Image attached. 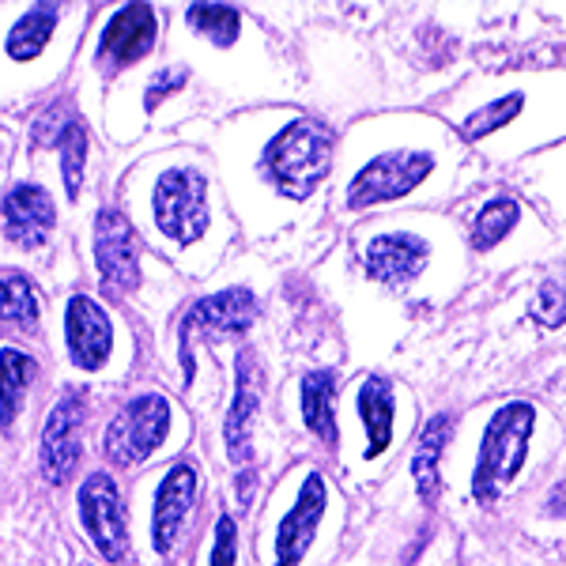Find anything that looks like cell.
Masks as SVG:
<instances>
[{
	"mask_svg": "<svg viewBox=\"0 0 566 566\" xmlns=\"http://www.w3.org/2000/svg\"><path fill=\"white\" fill-rule=\"evenodd\" d=\"M186 80H189L186 69H163V72H155L151 84H148V95H144V106L155 109V106L163 103V98H170L175 91L186 87Z\"/></svg>",
	"mask_w": 566,
	"mask_h": 566,
	"instance_id": "cell-29",
	"label": "cell"
},
{
	"mask_svg": "<svg viewBox=\"0 0 566 566\" xmlns=\"http://www.w3.org/2000/svg\"><path fill=\"white\" fill-rule=\"evenodd\" d=\"M0 216H4V239L23 245V250H34V245L50 239L53 223H57V205L42 186L23 181V186L8 189Z\"/></svg>",
	"mask_w": 566,
	"mask_h": 566,
	"instance_id": "cell-15",
	"label": "cell"
},
{
	"mask_svg": "<svg viewBox=\"0 0 566 566\" xmlns=\"http://www.w3.org/2000/svg\"><path fill=\"white\" fill-rule=\"evenodd\" d=\"M547 514H552V517H566V476L559 480V488L552 491V499H547Z\"/></svg>",
	"mask_w": 566,
	"mask_h": 566,
	"instance_id": "cell-30",
	"label": "cell"
},
{
	"mask_svg": "<svg viewBox=\"0 0 566 566\" xmlns=\"http://www.w3.org/2000/svg\"><path fill=\"white\" fill-rule=\"evenodd\" d=\"M258 408H261V367H258V355L245 348L234 359V400L227 408V423H223L227 458L234 464H250L253 458V416H258Z\"/></svg>",
	"mask_w": 566,
	"mask_h": 566,
	"instance_id": "cell-13",
	"label": "cell"
},
{
	"mask_svg": "<svg viewBox=\"0 0 566 566\" xmlns=\"http://www.w3.org/2000/svg\"><path fill=\"white\" fill-rule=\"evenodd\" d=\"M197 491H200V476L189 461L170 464V472L163 476L159 491H155L151 502V547L159 555H170L181 536V525L193 514L197 506Z\"/></svg>",
	"mask_w": 566,
	"mask_h": 566,
	"instance_id": "cell-11",
	"label": "cell"
},
{
	"mask_svg": "<svg viewBox=\"0 0 566 566\" xmlns=\"http://www.w3.org/2000/svg\"><path fill=\"white\" fill-rule=\"evenodd\" d=\"M155 227L175 245H193L208 231V178L197 167L163 170L151 193Z\"/></svg>",
	"mask_w": 566,
	"mask_h": 566,
	"instance_id": "cell-3",
	"label": "cell"
},
{
	"mask_svg": "<svg viewBox=\"0 0 566 566\" xmlns=\"http://www.w3.org/2000/svg\"><path fill=\"white\" fill-rule=\"evenodd\" d=\"M31 378H34L31 355L20 352V348H0V427L15 423Z\"/></svg>",
	"mask_w": 566,
	"mask_h": 566,
	"instance_id": "cell-21",
	"label": "cell"
},
{
	"mask_svg": "<svg viewBox=\"0 0 566 566\" xmlns=\"http://www.w3.org/2000/svg\"><path fill=\"white\" fill-rule=\"evenodd\" d=\"M434 170L431 151H386L378 159H370L348 186V208H374L386 200L408 197L419 181H427Z\"/></svg>",
	"mask_w": 566,
	"mask_h": 566,
	"instance_id": "cell-6",
	"label": "cell"
},
{
	"mask_svg": "<svg viewBox=\"0 0 566 566\" xmlns=\"http://www.w3.org/2000/svg\"><path fill=\"white\" fill-rule=\"evenodd\" d=\"M336 136L314 117H295L264 144L261 175L291 200H306L333 170Z\"/></svg>",
	"mask_w": 566,
	"mask_h": 566,
	"instance_id": "cell-1",
	"label": "cell"
},
{
	"mask_svg": "<svg viewBox=\"0 0 566 566\" xmlns=\"http://www.w3.org/2000/svg\"><path fill=\"white\" fill-rule=\"evenodd\" d=\"M186 23L193 27L197 34H205L208 42L216 45H234L242 31V12L231 4H193L186 12Z\"/></svg>",
	"mask_w": 566,
	"mask_h": 566,
	"instance_id": "cell-24",
	"label": "cell"
},
{
	"mask_svg": "<svg viewBox=\"0 0 566 566\" xmlns=\"http://www.w3.org/2000/svg\"><path fill=\"white\" fill-rule=\"evenodd\" d=\"M325 506H328V488H325V476L322 472H310L298 488V499L295 506L283 514V522L276 528V563L272 566H303L310 544L317 536V525L325 517Z\"/></svg>",
	"mask_w": 566,
	"mask_h": 566,
	"instance_id": "cell-12",
	"label": "cell"
},
{
	"mask_svg": "<svg viewBox=\"0 0 566 566\" xmlns=\"http://www.w3.org/2000/svg\"><path fill=\"white\" fill-rule=\"evenodd\" d=\"M533 427H536V408L528 405V400H510V405H502L499 412L491 416V423L483 427L476 469H472V499H476L480 506L499 502L502 491L522 476Z\"/></svg>",
	"mask_w": 566,
	"mask_h": 566,
	"instance_id": "cell-2",
	"label": "cell"
},
{
	"mask_svg": "<svg viewBox=\"0 0 566 566\" xmlns=\"http://www.w3.org/2000/svg\"><path fill=\"white\" fill-rule=\"evenodd\" d=\"M65 344L80 370H98L114 352V325L91 295H72L65 306Z\"/></svg>",
	"mask_w": 566,
	"mask_h": 566,
	"instance_id": "cell-14",
	"label": "cell"
},
{
	"mask_svg": "<svg viewBox=\"0 0 566 566\" xmlns=\"http://www.w3.org/2000/svg\"><path fill=\"white\" fill-rule=\"evenodd\" d=\"M517 219H522L517 200H510V197L488 200L476 212V219H472V245H476V250H495V245L517 227Z\"/></svg>",
	"mask_w": 566,
	"mask_h": 566,
	"instance_id": "cell-23",
	"label": "cell"
},
{
	"mask_svg": "<svg viewBox=\"0 0 566 566\" xmlns=\"http://www.w3.org/2000/svg\"><path fill=\"white\" fill-rule=\"evenodd\" d=\"M298 405H303L306 427L322 438L325 446H336V374L328 367H317L303 374V386H298Z\"/></svg>",
	"mask_w": 566,
	"mask_h": 566,
	"instance_id": "cell-19",
	"label": "cell"
},
{
	"mask_svg": "<svg viewBox=\"0 0 566 566\" xmlns=\"http://www.w3.org/2000/svg\"><path fill=\"white\" fill-rule=\"evenodd\" d=\"M258 322V298L245 287H227L216 295L200 298V303L181 317L178 328V348H181V378L186 386L193 381V340L197 336H212V340H231V336L250 333Z\"/></svg>",
	"mask_w": 566,
	"mask_h": 566,
	"instance_id": "cell-4",
	"label": "cell"
},
{
	"mask_svg": "<svg viewBox=\"0 0 566 566\" xmlns=\"http://www.w3.org/2000/svg\"><path fill=\"white\" fill-rule=\"evenodd\" d=\"M42 303L34 283L23 272H0V325L39 328Z\"/></svg>",
	"mask_w": 566,
	"mask_h": 566,
	"instance_id": "cell-22",
	"label": "cell"
},
{
	"mask_svg": "<svg viewBox=\"0 0 566 566\" xmlns=\"http://www.w3.org/2000/svg\"><path fill=\"white\" fill-rule=\"evenodd\" d=\"M95 264L109 295H129L140 283V239L129 216L117 208H103L95 216Z\"/></svg>",
	"mask_w": 566,
	"mask_h": 566,
	"instance_id": "cell-8",
	"label": "cell"
},
{
	"mask_svg": "<svg viewBox=\"0 0 566 566\" xmlns=\"http://www.w3.org/2000/svg\"><path fill=\"white\" fill-rule=\"evenodd\" d=\"M355 408L363 416V431H367L370 446L367 458H381L392 442V416H397V397H392L389 378L381 374H370L359 386V397H355Z\"/></svg>",
	"mask_w": 566,
	"mask_h": 566,
	"instance_id": "cell-17",
	"label": "cell"
},
{
	"mask_svg": "<svg viewBox=\"0 0 566 566\" xmlns=\"http://www.w3.org/2000/svg\"><path fill=\"white\" fill-rule=\"evenodd\" d=\"M80 517H84V533L106 563H122L129 555L125 502L117 495V483L106 472H91L84 480V488H80Z\"/></svg>",
	"mask_w": 566,
	"mask_h": 566,
	"instance_id": "cell-7",
	"label": "cell"
},
{
	"mask_svg": "<svg viewBox=\"0 0 566 566\" xmlns=\"http://www.w3.org/2000/svg\"><path fill=\"white\" fill-rule=\"evenodd\" d=\"M431 261V245H427L419 234L397 231V234H378L367 245V276L378 283H412L419 272Z\"/></svg>",
	"mask_w": 566,
	"mask_h": 566,
	"instance_id": "cell-16",
	"label": "cell"
},
{
	"mask_svg": "<svg viewBox=\"0 0 566 566\" xmlns=\"http://www.w3.org/2000/svg\"><path fill=\"white\" fill-rule=\"evenodd\" d=\"M61 23V4H34L31 12H23L15 27L8 31L4 50L12 61H34L50 45L53 31Z\"/></svg>",
	"mask_w": 566,
	"mask_h": 566,
	"instance_id": "cell-20",
	"label": "cell"
},
{
	"mask_svg": "<svg viewBox=\"0 0 566 566\" xmlns=\"http://www.w3.org/2000/svg\"><path fill=\"white\" fill-rule=\"evenodd\" d=\"M522 106H525V95H502L495 103H488L483 109H476V114L464 117L461 136L464 140H480V136H488V133H495L502 125L514 122V117L522 114Z\"/></svg>",
	"mask_w": 566,
	"mask_h": 566,
	"instance_id": "cell-26",
	"label": "cell"
},
{
	"mask_svg": "<svg viewBox=\"0 0 566 566\" xmlns=\"http://www.w3.org/2000/svg\"><path fill=\"white\" fill-rule=\"evenodd\" d=\"M84 423H87V400L84 392H65L53 405L50 419L42 427V476L50 483H69L72 472L80 464V442H84Z\"/></svg>",
	"mask_w": 566,
	"mask_h": 566,
	"instance_id": "cell-9",
	"label": "cell"
},
{
	"mask_svg": "<svg viewBox=\"0 0 566 566\" xmlns=\"http://www.w3.org/2000/svg\"><path fill=\"white\" fill-rule=\"evenodd\" d=\"M170 434V405L159 392H144V397H133L129 405L122 408L106 427V458L122 469L129 464L148 461Z\"/></svg>",
	"mask_w": 566,
	"mask_h": 566,
	"instance_id": "cell-5",
	"label": "cell"
},
{
	"mask_svg": "<svg viewBox=\"0 0 566 566\" xmlns=\"http://www.w3.org/2000/svg\"><path fill=\"white\" fill-rule=\"evenodd\" d=\"M453 434V419L446 412H438L434 419H427L423 431L416 438V458H412V476H416V491L423 499V506H434L438 491H442V480H438V464H442V450Z\"/></svg>",
	"mask_w": 566,
	"mask_h": 566,
	"instance_id": "cell-18",
	"label": "cell"
},
{
	"mask_svg": "<svg viewBox=\"0 0 566 566\" xmlns=\"http://www.w3.org/2000/svg\"><path fill=\"white\" fill-rule=\"evenodd\" d=\"M533 322L544 328H559L566 322V276H552L541 283L533 303Z\"/></svg>",
	"mask_w": 566,
	"mask_h": 566,
	"instance_id": "cell-27",
	"label": "cell"
},
{
	"mask_svg": "<svg viewBox=\"0 0 566 566\" xmlns=\"http://www.w3.org/2000/svg\"><path fill=\"white\" fill-rule=\"evenodd\" d=\"M155 34H159V15L151 4H125L122 12L109 15L103 39H98V65L106 76L136 65L151 53Z\"/></svg>",
	"mask_w": 566,
	"mask_h": 566,
	"instance_id": "cell-10",
	"label": "cell"
},
{
	"mask_svg": "<svg viewBox=\"0 0 566 566\" xmlns=\"http://www.w3.org/2000/svg\"><path fill=\"white\" fill-rule=\"evenodd\" d=\"M57 151H61V178H65V193H69V200H76L80 186H84V167H87V129H84L80 117H72L69 122Z\"/></svg>",
	"mask_w": 566,
	"mask_h": 566,
	"instance_id": "cell-25",
	"label": "cell"
},
{
	"mask_svg": "<svg viewBox=\"0 0 566 566\" xmlns=\"http://www.w3.org/2000/svg\"><path fill=\"white\" fill-rule=\"evenodd\" d=\"M239 563V525L234 517H219L212 536V566H234Z\"/></svg>",
	"mask_w": 566,
	"mask_h": 566,
	"instance_id": "cell-28",
	"label": "cell"
}]
</instances>
